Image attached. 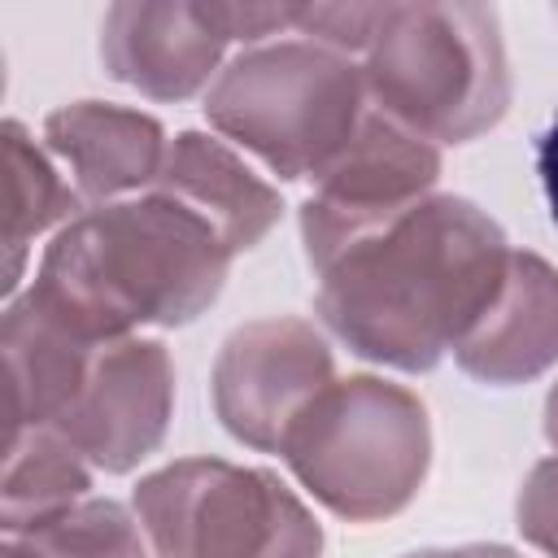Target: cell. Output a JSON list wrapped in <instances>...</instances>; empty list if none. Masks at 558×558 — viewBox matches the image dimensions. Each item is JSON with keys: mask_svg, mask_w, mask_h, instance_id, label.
Instances as JSON below:
<instances>
[{"mask_svg": "<svg viewBox=\"0 0 558 558\" xmlns=\"http://www.w3.org/2000/svg\"><path fill=\"white\" fill-rule=\"evenodd\" d=\"M0 187H4V288L17 283L26 248L57 222H74L78 192L61 179L57 161L26 135L22 122H4L0 135Z\"/></svg>", "mask_w": 558, "mask_h": 558, "instance_id": "16", "label": "cell"}, {"mask_svg": "<svg viewBox=\"0 0 558 558\" xmlns=\"http://www.w3.org/2000/svg\"><path fill=\"white\" fill-rule=\"evenodd\" d=\"M227 39H266L283 26H292V4H214Z\"/></svg>", "mask_w": 558, "mask_h": 558, "instance_id": "20", "label": "cell"}, {"mask_svg": "<svg viewBox=\"0 0 558 558\" xmlns=\"http://www.w3.org/2000/svg\"><path fill=\"white\" fill-rule=\"evenodd\" d=\"M453 357L493 388L545 375L558 362V270L536 253H510L493 305L453 344Z\"/></svg>", "mask_w": 558, "mask_h": 558, "instance_id": "11", "label": "cell"}, {"mask_svg": "<svg viewBox=\"0 0 558 558\" xmlns=\"http://www.w3.org/2000/svg\"><path fill=\"white\" fill-rule=\"evenodd\" d=\"M362 57V83L379 113L432 144H466L497 126L510 105V65L493 4H384Z\"/></svg>", "mask_w": 558, "mask_h": 558, "instance_id": "3", "label": "cell"}, {"mask_svg": "<svg viewBox=\"0 0 558 558\" xmlns=\"http://www.w3.org/2000/svg\"><path fill=\"white\" fill-rule=\"evenodd\" d=\"M554 13H558V9H554Z\"/></svg>", "mask_w": 558, "mask_h": 558, "instance_id": "25", "label": "cell"}, {"mask_svg": "<svg viewBox=\"0 0 558 558\" xmlns=\"http://www.w3.org/2000/svg\"><path fill=\"white\" fill-rule=\"evenodd\" d=\"M4 440L26 427H57L74 405L100 344L52 318L31 292L4 310Z\"/></svg>", "mask_w": 558, "mask_h": 558, "instance_id": "14", "label": "cell"}, {"mask_svg": "<svg viewBox=\"0 0 558 558\" xmlns=\"http://www.w3.org/2000/svg\"><path fill=\"white\" fill-rule=\"evenodd\" d=\"M545 436H549V445H554V453H558V384H554L549 397H545Z\"/></svg>", "mask_w": 558, "mask_h": 558, "instance_id": "23", "label": "cell"}, {"mask_svg": "<svg viewBox=\"0 0 558 558\" xmlns=\"http://www.w3.org/2000/svg\"><path fill=\"white\" fill-rule=\"evenodd\" d=\"M153 192L201 218L231 248V257L257 248L283 209L279 192L262 174H253L235 157V148L205 131H183L170 140Z\"/></svg>", "mask_w": 558, "mask_h": 558, "instance_id": "13", "label": "cell"}, {"mask_svg": "<svg viewBox=\"0 0 558 558\" xmlns=\"http://www.w3.org/2000/svg\"><path fill=\"white\" fill-rule=\"evenodd\" d=\"M135 519L157 558H318L323 527L270 471L183 458L140 480Z\"/></svg>", "mask_w": 558, "mask_h": 558, "instance_id": "6", "label": "cell"}, {"mask_svg": "<svg viewBox=\"0 0 558 558\" xmlns=\"http://www.w3.org/2000/svg\"><path fill=\"white\" fill-rule=\"evenodd\" d=\"M279 453L331 514L375 523L405 510L427 480V405L379 375L331 379L292 423Z\"/></svg>", "mask_w": 558, "mask_h": 558, "instance_id": "4", "label": "cell"}, {"mask_svg": "<svg viewBox=\"0 0 558 558\" xmlns=\"http://www.w3.org/2000/svg\"><path fill=\"white\" fill-rule=\"evenodd\" d=\"M379 17L384 4H292V31L344 57L366 52Z\"/></svg>", "mask_w": 558, "mask_h": 558, "instance_id": "18", "label": "cell"}, {"mask_svg": "<svg viewBox=\"0 0 558 558\" xmlns=\"http://www.w3.org/2000/svg\"><path fill=\"white\" fill-rule=\"evenodd\" d=\"M13 541L26 558H144V527L118 501H78Z\"/></svg>", "mask_w": 558, "mask_h": 558, "instance_id": "17", "label": "cell"}, {"mask_svg": "<svg viewBox=\"0 0 558 558\" xmlns=\"http://www.w3.org/2000/svg\"><path fill=\"white\" fill-rule=\"evenodd\" d=\"M87 488H92V462L57 427H26L4 440L0 519L9 536H22L65 514L87 497Z\"/></svg>", "mask_w": 558, "mask_h": 558, "instance_id": "15", "label": "cell"}, {"mask_svg": "<svg viewBox=\"0 0 558 558\" xmlns=\"http://www.w3.org/2000/svg\"><path fill=\"white\" fill-rule=\"evenodd\" d=\"M440 179V148L410 126L366 113L353 140L314 174L301 205V244L314 275H323L353 244L379 235L418 209Z\"/></svg>", "mask_w": 558, "mask_h": 558, "instance_id": "7", "label": "cell"}, {"mask_svg": "<svg viewBox=\"0 0 558 558\" xmlns=\"http://www.w3.org/2000/svg\"><path fill=\"white\" fill-rule=\"evenodd\" d=\"M536 174H541V187H545V201H549V214L558 222V109L545 126V135L536 140Z\"/></svg>", "mask_w": 558, "mask_h": 558, "instance_id": "21", "label": "cell"}, {"mask_svg": "<svg viewBox=\"0 0 558 558\" xmlns=\"http://www.w3.org/2000/svg\"><path fill=\"white\" fill-rule=\"evenodd\" d=\"M231 270V248L187 209L148 192L65 222L39 257L31 296L92 344L135 327H183L205 314Z\"/></svg>", "mask_w": 558, "mask_h": 558, "instance_id": "2", "label": "cell"}, {"mask_svg": "<svg viewBox=\"0 0 558 558\" xmlns=\"http://www.w3.org/2000/svg\"><path fill=\"white\" fill-rule=\"evenodd\" d=\"M405 558H519L506 545H453V549H414Z\"/></svg>", "mask_w": 558, "mask_h": 558, "instance_id": "22", "label": "cell"}, {"mask_svg": "<svg viewBox=\"0 0 558 558\" xmlns=\"http://www.w3.org/2000/svg\"><path fill=\"white\" fill-rule=\"evenodd\" d=\"M4 558H26V554H22V545H17V541H9V549H4Z\"/></svg>", "mask_w": 558, "mask_h": 558, "instance_id": "24", "label": "cell"}, {"mask_svg": "<svg viewBox=\"0 0 558 558\" xmlns=\"http://www.w3.org/2000/svg\"><path fill=\"white\" fill-rule=\"evenodd\" d=\"M362 65L314 39L244 48L209 87V122L279 179H314L366 118Z\"/></svg>", "mask_w": 558, "mask_h": 558, "instance_id": "5", "label": "cell"}, {"mask_svg": "<svg viewBox=\"0 0 558 558\" xmlns=\"http://www.w3.org/2000/svg\"><path fill=\"white\" fill-rule=\"evenodd\" d=\"M174 410V362L161 340L100 344L74 405L57 418V432L109 475L140 466L166 436Z\"/></svg>", "mask_w": 558, "mask_h": 558, "instance_id": "9", "label": "cell"}, {"mask_svg": "<svg viewBox=\"0 0 558 558\" xmlns=\"http://www.w3.org/2000/svg\"><path fill=\"white\" fill-rule=\"evenodd\" d=\"M48 153L70 170L83 201L109 205L135 187H153L166 161V131L140 109L109 100H70L44 118Z\"/></svg>", "mask_w": 558, "mask_h": 558, "instance_id": "12", "label": "cell"}, {"mask_svg": "<svg viewBox=\"0 0 558 558\" xmlns=\"http://www.w3.org/2000/svg\"><path fill=\"white\" fill-rule=\"evenodd\" d=\"M227 31L214 4H113L100 22V61L109 78L153 96L187 100L218 70Z\"/></svg>", "mask_w": 558, "mask_h": 558, "instance_id": "10", "label": "cell"}, {"mask_svg": "<svg viewBox=\"0 0 558 558\" xmlns=\"http://www.w3.org/2000/svg\"><path fill=\"white\" fill-rule=\"evenodd\" d=\"M510 253L506 231L480 205L427 196L336 257L318 275L314 305L357 357L432 371L493 305Z\"/></svg>", "mask_w": 558, "mask_h": 558, "instance_id": "1", "label": "cell"}, {"mask_svg": "<svg viewBox=\"0 0 558 558\" xmlns=\"http://www.w3.org/2000/svg\"><path fill=\"white\" fill-rule=\"evenodd\" d=\"M514 519H519V532L536 549L558 558V458H545L527 471L519 501H514Z\"/></svg>", "mask_w": 558, "mask_h": 558, "instance_id": "19", "label": "cell"}, {"mask_svg": "<svg viewBox=\"0 0 558 558\" xmlns=\"http://www.w3.org/2000/svg\"><path fill=\"white\" fill-rule=\"evenodd\" d=\"M336 379L323 331L305 318L275 314L235 327L214 362L209 392L222 427L248 449L279 453L305 405Z\"/></svg>", "mask_w": 558, "mask_h": 558, "instance_id": "8", "label": "cell"}]
</instances>
